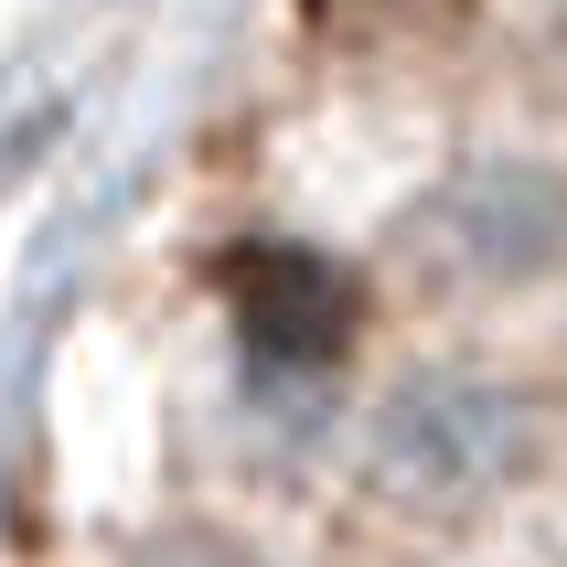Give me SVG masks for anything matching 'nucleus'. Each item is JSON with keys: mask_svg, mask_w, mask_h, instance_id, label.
Masks as SVG:
<instances>
[{"mask_svg": "<svg viewBox=\"0 0 567 567\" xmlns=\"http://www.w3.org/2000/svg\"><path fill=\"white\" fill-rule=\"evenodd\" d=\"M375 461L408 504H482L536 461V408L493 375H417L396 385V408L375 429Z\"/></svg>", "mask_w": 567, "mask_h": 567, "instance_id": "1", "label": "nucleus"}, {"mask_svg": "<svg viewBox=\"0 0 567 567\" xmlns=\"http://www.w3.org/2000/svg\"><path fill=\"white\" fill-rule=\"evenodd\" d=\"M225 300H236V321H247L257 353H279V364H321V353L353 343V279L332 268V257L311 247H236L225 257Z\"/></svg>", "mask_w": 567, "mask_h": 567, "instance_id": "2", "label": "nucleus"}]
</instances>
